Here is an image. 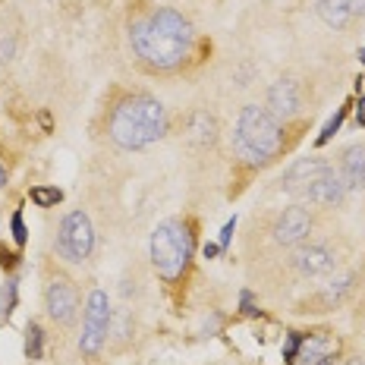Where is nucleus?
Wrapping results in <instances>:
<instances>
[{
	"mask_svg": "<svg viewBox=\"0 0 365 365\" xmlns=\"http://www.w3.org/2000/svg\"><path fill=\"white\" fill-rule=\"evenodd\" d=\"M296 268L302 274H309V277H322V274H331L337 268V255L324 242H312V246H302L296 252Z\"/></svg>",
	"mask_w": 365,
	"mask_h": 365,
	"instance_id": "obj_11",
	"label": "nucleus"
},
{
	"mask_svg": "<svg viewBox=\"0 0 365 365\" xmlns=\"http://www.w3.org/2000/svg\"><path fill=\"white\" fill-rule=\"evenodd\" d=\"M110 328V302L104 290H95L88 296V309H86V324H82V353H98L108 337Z\"/></svg>",
	"mask_w": 365,
	"mask_h": 365,
	"instance_id": "obj_6",
	"label": "nucleus"
},
{
	"mask_svg": "<svg viewBox=\"0 0 365 365\" xmlns=\"http://www.w3.org/2000/svg\"><path fill=\"white\" fill-rule=\"evenodd\" d=\"M189 139L205 145V142H215V120L208 117V113H195L192 120H189Z\"/></svg>",
	"mask_w": 365,
	"mask_h": 365,
	"instance_id": "obj_16",
	"label": "nucleus"
},
{
	"mask_svg": "<svg viewBox=\"0 0 365 365\" xmlns=\"http://www.w3.org/2000/svg\"><path fill=\"white\" fill-rule=\"evenodd\" d=\"M13 240L19 242H26V224H22V215H13Z\"/></svg>",
	"mask_w": 365,
	"mask_h": 365,
	"instance_id": "obj_23",
	"label": "nucleus"
},
{
	"mask_svg": "<svg viewBox=\"0 0 365 365\" xmlns=\"http://www.w3.org/2000/svg\"><path fill=\"white\" fill-rule=\"evenodd\" d=\"M309 233H312V215L302 205L284 208V215L274 224V240H277L280 246H296V242H302Z\"/></svg>",
	"mask_w": 365,
	"mask_h": 365,
	"instance_id": "obj_7",
	"label": "nucleus"
},
{
	"mask_svg": "<svg viewBox=\"0 0 365 365\" xmlns=\"http://www.w3.org/2000/svg\"><path fill=\"white\" fill-rule=\"evenodd\" d=\"M268 110L277 120H287L299 110V88H296V82H290V79L274 82L268 88Z\"/></svg>",
	"mask_w": 365,
	"mask_h": 365,
	"instance_id": "obj_12",
	"label": "nucleus"
},
{
	"mask_svg": "<svg viewBox=\"0 0 365 365\" xmlns=\"http://www.w3.org/2000/svg\"><path fill=\"white\" fill-rule=\"evenodd\" d=\"M133 51L155 70H173L192 51V26L177 10H158L133 26Z\"/></svg>",
	"mask_w": 365,
	"mask_h": 365,
	"instance_id": "obj_1",
	"label": "nucleus"
},
{
	"mask_svg": "<svg viewBox=\"0 0 365 365\" xmlns=\"http://www.w3.org/2000/svg\"><path fill=\"white\" fill-rule=\"evenodd\" d=\"M334 353H337V340H331L328 334H315V337L299 346V356H296L293 365H315L318 359L334 356Z\"/></svg>",
	"mask_w": 365,
	"mask_h": 365,
	"instance_id": "obj_14",
	"label": "nucleus"
},
{
	"mask_svg": "<svg viewBox=\"0 0 365 365\" xmlns=\"http://www.w3.org/2000/svg\"><path fill=\"white\" fill-rule=\"evenodd\" d=\"M318 16L334 29H344L356 19L353 0H318Z\"/></svg>",
	"mask_w": 365,
	"mask_h": 365,
	"instance_id": "obj_15",
	"label": "nucleus"
},
{
	"mask_svg": "<svg viewBox=\"0 0 365 365\" xmlns=\"http://www.w3.org/2000/svg\"><path fill=\"white\" fill-rule=\"evenodd\" d=\"M233 145H237V155L246 164L271 161V158L280 151V145H284V129H280V120L274 117L268 108L249 104V108H242L240 120H237Z\"/></svg>",
	"mask_w": 365,
	"mask_h": 365,
	"instance_id": "obj_3",
	"label": "nucleus"
},
{
	"mask_svg": "<svg viewBox=\"0 0 365 365\" xmlns=\"http://www.w3.org/2000/svg\"><path fill=\"white\" fill-rule=\"evenodd\" d=\"M359 60H365V48H362V51H359Z\"/></svg>",
	"mask_w": 365,
	"mask_h": 365,
	"instance_id": "obj_31",
	"label": "nucleus"
},
{
	"mask_svg": "<svg viewBox=\"0 0 365 365\" xmlns=\"http://www.w3.org/2000/svg\"><path fill=\"white\" fill-rule=\"evenodd\" d=\"M299 346H302V337L299 334H290V337H287V344H284V359L287 362H296V356H299Z\"/></svg>",
	"mask_w": 365,
	"mask_h": 365,
	"instance_id": "obj_21",
	"label": "nucleus"
},
{
	"mask_svg": "<svg viewBox=\"0 0 365 365\" xmlns=\"http://www.w3.org/2000/svg\"><path fill=\"white\" fill-rule=\"evenodd\" d=\"M189 255H192V237L180 220H164L151 233V262L167 280L180 277L182 268L189 264Z\"/></svg>",
	"mask_w": 365,
	"mask_h": 365,
	"instance_id": "obj_4",
	"label": "nucleus"
},
{
	"mask_svg": "<svg viewBox=\"0 0 365 365\" xmlns=\"http://www.w3.org/2000/svg\"><path fill=\"white\" fill-rule=\"evenodd\" d=\"M167 129V113L161 101L148 95H133L120 101L110 113V139L120 148H145L158 142Z\"/></svg>",
	"mask_w": 365,
	"mask_h": 365,
	"instance_id": "obj_2",
	"label": "nucleus"
},
{
	"mask_svg": "<svg viewBox=\"0 0 365 365\" xmlns=\"http://www.w3.org/2000/svg\"><path fill=\"white\" fill-rule=\"evenodd\" d=\"M340 177H344L346 189L365 186V142L349 145L344 151V164H340Z\"/></svg>",
	"mask_w": 365,
	"mask_h": 365,
	"instance_id": "obj_13",
	"label": "nucleus"
},
{
	"mask_svg": "<svg viewBox=\"0 0 365 365\" xmlns=\"http://www.w3.org/2000/svg\"><path fill=\"white\" fill-rule=\"evenodd\" d=\"M356 120H359V126H365V98H359V108H356Z\"/></svg>",
	"mask_w": 365,
	"mask_h": 365,
	"instance_id": "obj_26",
	"label": "nucleus"
},
{
	"mask_svg": "<svg viewBox=\"0 0 365 365\" xmlns=\"http://www.w3.org/2000/svg\"><path fill=\"white\" fill-rule=\"evenodd\" d=\"M13 306H16V280H6L4 299H0V312H4V315H10Z\"/></svg>",
	"mask_w": 365,
	"mask_h": 365,
	"instance_id": "obj_20",
	"label": "nucleus"
},
{
	"mask_svg": "<svg viewBox=\"0 0 365 365\" xmlns=\"http://www.w3.org/2000/svg\"><path fill=\"white\" fill-rule=\"evenodd\" d=\"M13 57V41H0V63Z\"/></svg>",
	"mask_w": 365,
	"mask_h": 365,
	"instance_id": "obj_25",
	"label": "nucleus"
},
{
	"mask_svg": "<svg viewBox=\"0 0 365 365\" xmlns=\"http://www.w3.org/2000/svg\"><path fill=\"white\" fill-rule=\"evenodd\" d=\"M331 167L334 164L322 161V158H302V161H296L290 170L284 173V189H287V192H296V195H306V189L318 177H324Z\"/></svg>",
	"mask_w": 365,
	"mask_h": 365,
	"instance_id": "obj_10",
	"label": "nucleus"
},
{
	"mask_svg": "<svg viewBox=\"0 0 365 365\" xmlns=\"http://www.w3.org/2000/svg\"><path fill=\"white\" fill-rule=\"evenodd\" d=\"M60 255L66 262H86L91 255V246H95V230H91V220L82 215V211H73V215L63 217L60 224Z\"/></svg>",
	"mask_w": 365,
	"mask_h": 365,
	"instance_id": "obj_5",
	"label": "nucleus"
},
{
	"mask_svg": "<svg viewBox=\"0 0 365 365\" xmlns=\"http://www.w3.org/2000/svg\"><path fill=\"white\" fill-rule=\"evenodd\" d=\"M346 365H365V359H359V356H356V359H349Z\"/></svg>",
	"mask_w": 365,
	"mask_h": 365,
	"instance_id": "obj_29",
	"label": "nucleus"
},
{
	"mask_svg": "<svg viewBox=\"0 0 365 365\" xmlns=\"http://www.w3.org/2000/svg\"><path fill=\"white\" fill-rule=\"evenodd\" d=\"M4 182H6V173H4V167H0V186H4Z\"/></svg>",
	"mask_w": 365,
	"mask_h": 365,
	"instance_id": "obj_30",
	"label": "nucleus"
},
{
	"mask_svg": "<svg viewBox=\"0 0 365 365\" xmlns=\"http://www.w3.org/2000/svg\"><path fill=\"white\" fill-rule=\"evenodd\" d=\"M344 113H346V110H337V113H334V120H331V123H328V126H324V133H322V135H318V145H324V142H328V139H331V135H334V133H337V129H340V120H344Z\"/></svg>",
	"mask_w": 365,
	"mask_h": 365,
	"instance_id": "obj_22",
	"label": "nucleus"
},
{
	"mask_svg": "<svg viewBox=\"0 0 365 365\" xmlns=\"http://www.w3.org/2000/svg\"><path fill=\"white\" fill-rule=\"evenodd\" d=\"M60 199H63L60 189H51V186H35L32 189V202L41 205V208H51V205H57Z\"/></svg>",
	"mask_w": 365,
	"mask_h": 365,
	"instance_id": "obj_18",
	"label": "nucleus"
},
{
	"mask_svg": "<svg viewBox=\"0 0 365 365\" xmlns=\"http://www.w3.org/2000/svg\"><path fill=\"white\" fill-rule=\"evenodd\" d=\"M349 287H353V274H346V277H340L337 284H331L328 290H324V302H328V306H331V302H334V306H337V302H340V299H344V296L349 293Z\"/></svg>",
	"mask_w": 365,
	"mask_h": 365,
	"instance_id": "obj_17",
	"label": "nucleus"
},
{
	"mask_svg": "<svg viewBox=\"0 0 365 365\" xmlns=\"http://www.w3.org/2000/svg\"><path fill=\"white\" fill-rule=\"evenodd\" d=\"M315 365H334V356H324V359H318Z\"/></svg>",
	"mask_w": 365,
	"mask_h": 365,
	"instance_id": "obj_28",
	"label": "nucleus"
},
{
	"mask_svg": "<svg viewBox=\"0 0 365 365\" xmlns=\"http://www.w3.org/2000/svg\"><path fill=\"white\" fill-rule=\"evenodd\" d=\"M233 227H237V217H233V220H227L224 233H220V249H227V242H230V237H233Z\"/></svg>",
	"mask_w": 365,
	"mask_h": 365,
	"instance_id": "obj_24",
	"label": "nucleus"
},
{
	"mask_svg": "<svg viewBox=\"0 0 365 365\" xmlns=\"http://www.w3.org/2000/svg\"><path fill=\"white\" fill-rule=\"evenodd\" d=\"M26 353H29V359H41V328H38V324H32V328H29Z\"/></svg>",
	"mask_w": 365,
	"mask_h": 365,
	"instance_id": "obj_19",
	"label": "nucleus"
},
{
	"mask_svg": "<svg viewBox=\"0 0 365 365\" xmlns=\"http://www.w3.org/2000/svg\"><path fill=\"white\" fill-rule=\"evenodd\" d=\"M344 195H346V182L340 177V167H331L324 177L312 182L302 199H309L312 205H322V208H334V205L344 202Z\"/></svg>",
	"mask_w": 365,
	"mask_h": 365,
	"instance_id": "obj_9",
	"label": "nucleus"
},
{
	"mask_svg": "<svg viewBox=\"0 0 365 365\" xmlns=\"http://www.w3.org/2000/svg\"><path fill=\"white\" fill-rule=\"evenodd\" d=\"M44 299H48V312H51V318H54V322L70 324L76 318V309H79V293H76V287L66 277L51 280L48 296H44Z\"/></svg>",
	"mask_w": 365,
	"mask_h": 365,
	"instance_id": "obj_8",
	"label": "nucleus"
},
{
	"mask_svg": "<svg viewBox=\"0 0 365 365\" xmlns=\"http://www.w3.org/2000/svg\"><path fill=\"white\" fill-rule=\"evenodd\" d=\"M353 10H356V16H362V13H365V0H353Z\"/></svg>",
	"mask_w": 365,
	"mask_h": 365,
	"instance_id": "obj_27",
	"label": "nucleus"
}]
</instances>
